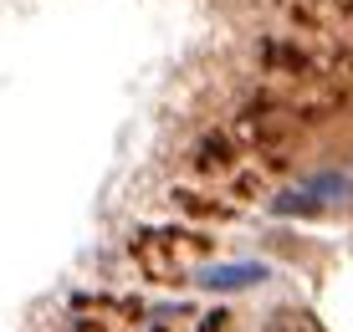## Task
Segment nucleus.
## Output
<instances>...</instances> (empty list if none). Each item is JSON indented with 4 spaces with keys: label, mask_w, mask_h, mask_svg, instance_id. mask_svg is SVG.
<instances>
[{
    "label": "nucleus",
    "mask_w": 353,
    "mask_h": 332,
    "mask_svg": "<svg viewBox=\"0 0 353 332\" xmlns=\"http://www.w3.org/2000/svg\"><path fill=\"white\" fill-rule=\"evenodd\" d=\"M348 21H353V10H348Z\"/></svg>",
    "instance_id": "obj_8"
},
{
    "label": "nucleus",
    "mask_w": 353,
    "mask_h": 332,
    "mask_svg": "<svg viewBox=\"0 0 353 332\" xmlns=\"http://www.w3.org/2000/svg\"><path fill=\"white\" fill-rule=\"evenodd\" d=\"M266 266L256 261H236V266H210V271H194V287L205 291H241V287H261Z\"/></svg>",
    "instance_id": "obj_2"
},
{
    "label": "nucleus",
    "mask_w": 353,
    "mask_h": 332,
    "mask_svg": "<svg viewBox=\"0 0 353 332\" xmlns=\"http://www.w3.org/2000/svg\"><path fill=\"white\" fill-rule=\"evenodd\" d=\"M266 332H323V322H318L312 312L287 307V312H272V317H266Z\"/></svg>",
    "instance_id": "obj_3"
},
{
    "label": "nucleus",
    "mask_w": 353,
    "mask_h": 332,
    "mask_svg": "<svg viewBox=\"0 0 353 332\" xmlns=\"http://www.w3.org/2000/svg\"><path fill=\"white\" fill-rule=\"evenodd\" d=\"M133 251H139V266L154 281H174L185 261H194V256L210 251V240H205V236H185V230H149V236L133 240Z\"/></svg>",
    "instance_id": "obj_1"
},
{
    "label": "nucleus",
    "mask_w": 353,
    "mask_h": 332,
    "mask_svg": "<svg viewBox=\"0 0 353 332\" xmlns=\"http://www.w3.org/2000/svg\"><path fill=\"white\" fill-rule=\"evenodd\" d=\"M174 200H179V205H185V210H190V215H210V220H221V215H230V210H225V205H205V200H200V194H190V189H179V194H174Z\"/></svg>",
    "instance_id": "obj_7"
},
{
    "label": "nucleus",
    "mask_w": 353,
    "mask_h": 332,
    "mask_svg": "<svg viewBox=\"0 0 353 332\" xmlns=\"http://www.w3.org/2000/svg\"><path fill=\"white\" fill-rule=\"evenodd\" d=\"M307 189L312 194H327V200H353V179H343V174H312Z\"/></svg>",
    "instance_id": "obj_5"
},
{
    "label": "nucleus",
    "mask_w": 353,
    "mask_h": 332,
    "mask_svg": "<svg viewBox=\"0 0 353 332\" xmlns=\"http://www.w3.org/2000/svg\"><path fill=\"white\" fill-rule=\"evenodd\" d=\"M276 215H297V220H307V215H323V200H312V189L307 194H297V189H287V194H276Z\"/></svg>",
    "instance_id": "obj_4"
},
{
    "label": "nucleus",
    "mask_w": 353,
    "mask_h": 332,
    "mask_svg": "<svg viewBox=\"0 0 353 332\" xmlns=\"http://www.w3.org/2000/svg\"><path fill=\"white\" fill-rule=\"evenodd\" d=\"M225 158H230V143L221 138V133H210V138L200 143V169H221Z\"/></svg>",
    "instance_id": "obj_6"
}]
</instances>
